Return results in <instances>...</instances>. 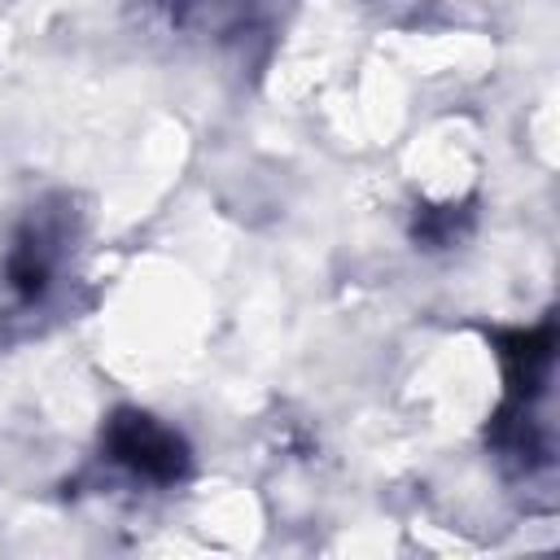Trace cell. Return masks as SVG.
<instances>
[{"label": "cell", "instance_id": "3957f363", "mask_svg": "<svg viewBox=\"0 0 560 560\" xmlns=\"http://www.w3.org/2000/svg\"><path fill=\"white\" fill-rule=\"evenodd\" d=\"M468 223H472L468 206H424V210H416L411 236L424 249H446V245H455L468 232Z\"/></svg>", "mask_w": 560, "mask_h": 560}, {"label": "cell", "instance_id": "6da1fadb", "mask_svg": "<svg viewBox=\"0 0 560 560\" xmlns=\"http://www.w3.org/2000/svg\"><path fill=\"white\" fill-rule=\"evenodd\" d=\"M101 442L118 468H127L131 477H140L149 486H175L192 464L188 442L171 424L153 420L149 411H131V407L109 416Z\"/></svg>", "mask_w": 560, "mask_h": 560}, {"label": "cell", "instance_id": "7a4b0ae2", "mask_svg": "<svg viewBox=\"0 0 560 560\" xmlns=\"http://www.w3.org/2000/svg\"><path fill=\"white\" fill-rule=\"evenodd\" d=\"M52 280V236L44 228H26L9 254V284L31 302Z\"/></svg>", "mask_w": 560, "mask_h": 560}]
</instances>
